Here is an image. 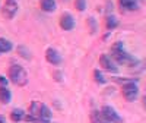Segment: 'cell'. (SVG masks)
<instances>
[{"instance_id":"cell-1","label":"cell","mask_w":146,"mask_h":123,"mask_svg":"<svg viewBox=\"0 0 146 123\" xmlns=\"http://www.w3.org/2000/svg\"><path fill=\"white\" fill-rule=\"evenodd\" d=\"M111 57L117 65H124V66H136L139 63V59H136L133 54L127 53L124 50V45L121 41H117L111 45Z\"/></svg>"},{"instance_id":"cell-2","label":"cell","mask_w":146,"mask_h":123,"mask_svg":"<svg viewBox=\"0 0 146 123\" xmlns=\"http://www.w3.org/2000/svg\"><path fill=\"white\" fill-rule=\"evenodd\" d=\"M9 81L12 84L18 85V87H25V85L28 84V73L27 70L23 69L21 65H12L9 68Z\"/></svg>"},{"instance_id":"cell-3","label":"cell","mask_w":146,"mask_h":123,"mask_svg":"<svg viewBox=\"0 0 146 123\" xmlns=\"http://www.w3.org/2000/svg\"><path fill=\"white\" fill-rule=\"evenodd\" d=\"M121 94L129 103H135L139 98V85H137V79H130L127 82L123 84L121 87Z\"/></svg>"},{"instance_id":"cell-4","label":"cell","mask_w":146,"mask_h":123,"mask_svg":"<svg viewBox=\"0 0 146 123\" xmlns=\"http://www.w3.org/2000/svg\"><path fill=\"white\" fill-rule=\"evenodd\" d=\"M18 9H19V5L16 0H6L2 7V13L6 19H13L18 13Z\"/></svg>"},{"instance_id":"cell-5","label":"cell","mask_w":146,"mask_h":123,"mask_svg":"<svg viewBox=\"0 0 146 123\" xmlns=\"http://www.w3.org/2000/svg\"><path fill=\"white\" fill-rule=\"evenodd\" d=\"M100 66H101L104 70L110 72V73H117V72H118L117 63H115L114 59L110 56V54H101V56H100Z\"/></svg>"},{"instance_id":"cell-6","label":"cell","mask_w":146,"mask_h":123,"mask_svg":"<svg viewBox=\"0 0 146 123\" xmlns=\"http://www.w3.org/2000/svg\"><path fill=\"white\" fill-rule=\"evenodd\" d=\"M101 113L104 114V117L110 122V123H123V117H121L117 110L111 106H104L101 108Z\"/></svg>"},{"instance_id":"cell-7","label":"cell","mask_w":146,"mask_h":123,"mask_svg":"<svg viewBox=\"0 0 146 123\" xmlns=\"http://www.w3.org/2000/svg\"><path fill=\"white\" fill-rule=\"evenodd\" d=\"M45 60L50 65H53V66H58V65H62V61H63L62 54H60L56 48H53V47H48L47 50H45Z\"/></svg>"},{"instance_id":"cell-8","label":"cell","mask_w":146,"mask_h":123,"mask_svg":"<svg viewBox=\"0 0 146 123\" xmlns=\"http://www.w3.org/2000/svg\"><path fill=\"white\" fill-rule=\"evenodd\" d=\"M58 23H60V28L64 29V31H72L73 28H75V25H76L75 18H73L69 12H64V13L60 16Z\"/></svg>"},{"instance_id":"cell-9","label":"cell","mask_w":146,"mask_h":123,"mask_svg":"<svg viewBox=\"0 0 146 123\" xmlns=\"http://www.w3.org/2000/svg\"><path fill=\"white\" fill-rule=\"evenodd\" d=\"M118 6L123 12H135L139 9V0H118Z\"/></svg>"},{"instance_id":"cell-10","label":"cell","mask_w":146,"mask_h":123,"mask_svg":"<svg viewBox=\"0 0 146 123\" xmlns=\"http://www.w3.org/2000/svg\"><path fill=\"white\" fill-rule=\"evenodd\" d=\"M51 116H53V113H51L50 107L40 103V106H38V113H36V117H41V119H44V120H51Z\"/></svg>"},{"instance_id":"cell-11","label":"cell","mask_w":146,"mask_h":123,"mask_svg":"<svg viewBox=\"0 0 146 123\" xmlns=\"http://www.w3.org/2000/svg\"><path fill=\"white\" fill-rule=\"evenodd\" d=\"M89 119H91V123H110L101 113V110H92Z\"/></svg>"},{"instance_id":"cell-12","label":"cell","mask_w":146,"mask_h":123,"mask_svg":"<svg viewBox=\"0 0 146 123\" xmlns=\"http://www.w3.org/2000/svg\"><path fill=\"white\" fill-rule=\"evenodd\" d=\"M40 7L41 10L47 12V13H51V12L56 10V0H41Z\"/></svg>"},{"instance_id":"cell-13","label":"cell","mask_w":146,"mask_h":123,"mask_svg":"<svg viewBox=\"0 0 146 123\" xmlns=\"http://www.w3.org/2000/svg\"><path fill=\"white\" fill-rule=\"evenodd\" d=\"M12 101V92L7 87H0V103L7 104Z\"/></svg>"},{"instance_id":"cell-14","label":"cell","mask_w":146,"mask_h":123,"mask_svg":"<svg viewBox=\"0 0 146 123\" xmlns=\"http://www.w3.org/2000/svg\"><path fill=\"white\" fill-rule=\"evenodd\" d=\"M25 116H27V113L22 108H13L10 113L12 122H22V120H25Z\"/></svg>"},{"instance_id":"cell-15","label":"cell","mask_w":146,"mask_h":123,"mask_svg":"<svg viewBox=\"0 0 146 123\" xmlns=\"http://www.w3.org/2000/svg\"><path fill=\"white\" fill-rule=\"evenodd\" d=\"M12 48H13V44H12V41H9V40L2 38V37H0V56L5 54V53L12 51Z\"/></svg>"},{"instance_id":"cell-16","label":"cell","mask_w":146,"mask_h":123,"mask_svg":"<svg viewBox=\"0 0 146 123\" xmlns=\"http://www.w3.org/2000/svg\"><path fill=\"white\" fill-rule=\"evenodd\" d=\"M117 27H118V19L114 15H107V18H105V28L108 31H113Z\"/></svg>"},{"instance_id":"cell-17","label":"cell","mask_w":146,"mask_h":123,"mask_svg":"<svg viewBox=\"0 0 146 123\" xmlns=\"http://www.w3.org/2000/svg\"><path fill=\"white\" fill-rule=\"evenodd\" d=\"M16 51H18V54H19L22 59H25V60H31V59H32L31 50H29V48H27L25 45H18Z\"/></svg>"},{"instance_id":"cell-18","label":"cell","mask_w":146,"mask_h":123,"mask_svg":"<svg viewBox=\"0 0 146 123\" xmlns=\"http://www.w3.org/2000/svg\"><path fill=\"white\" fill-rule=\"evenodd\" d=\"M94 79H95L96 84H100V85L107 84V78L104 76V73H102L100 69H95V70H94Z\"/></svg>"},{"instance_id":"cell-19","label":"cell","mask_w":146,"mask_h":123,"mask_svg":"<svg viewBox=\"0 0 146 123\" xmlns=\"http://www.w3.org/2000/svg\"><path fill=\"white\" fill-rule=\"evenodd\" d=\"M86 22H88V28H89L91 34H95L96 31H98V22H96V19L94 16H89Z\"/></svg>"},{"instance_id":"cell-20","label":"cell","mask_w":146,"mask_h":123,"mask_svg":"<svg viewBox=\"0 0 146 123\" xmlns=\"http://www.w3.org/2000/svg\"><path fill=\"white\" fill-rule=\"evenodd\" d=\"M86 6H88L86 0H75V7H76V10L85 12V10H86Z\"/></svg>"},{"instance_id":"cell-21","label":"cell","mask_w":146,"mask_h":123,"mask_svg":"<svg viewBox=\"0 0 146 123\" xmlns=\"http://www.w3.org/2000/svg\"><path fill=\"white\" fill-rule=\"evenodd\" d=\"M113 9H114V6H113V2H111V0H107V2H105V12H107L108 15H111Z\"/></svg>"},{"instance_id":"cell-22","label":"cell","mask_w":146,"mask_h":123,"mask_svg":"<svg viewBox=\"0 0 146 123\" xmlns=\"http://www.w3.org/2000/svg\"><path fill=\"white\" fill-rule=\"evenodd\" d=\"M7 84H9V79L3 75H0V87H7Z\"/></svg>"},{"instance_id":"cell-23","label":"cell","mask_w":146,"mask_h":123,"mask_svg":"<svg viewBox=\"0 0 146 123\" xmlns=\"http://www.w3.org/2000/svg\"><path fill=\"white\" fill-rule=\"evenodd\" d=\"M54 79L60 82V81H62V73H60V72H54Z\"/></svg>"},{"instance_id":"cell-24","label":"cell","mask_w":146,"mask_h":123,"mask_svg":"<svg viewBox=\"0 0 146 123\" xmlns=\"http://www.w3.org/2000/svg\"><path fill=\"white\" fill-rule=\"evenodd\" d=\"M143 106H145V108H146V95L143 97Z\"/></svg>"},{"instance_id":"cell-25","label":"cell","mask_w":146,"mask_h":123,"mask_svg":"<svg viewBox=\"0 0 146 123\" xmlns=\"http://www.w3.org/2000/svg\"><path fill=\"white\" fill-rule=\"evenodd\" d=\"M0 123H6V120H5V119H3L2 116H0Z\"/></svg>"}]
</instances>
